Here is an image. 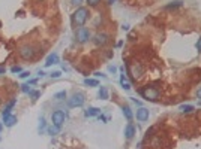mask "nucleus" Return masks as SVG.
<instances>
[{
    "label": "nucleus",
    "mask_w": 201,
    "mask_h": 149,
    "mask_svg": "<svg viewBox=\"0 0 201 149\" xmlns=\"http://www.w3.org/2000/svg\"><path fill=\"white\" fill-rule=\"evenodd\" d=\"M51 78H54V79H57V78H60L62 76V72H59V70H56V72H53V73L50 74Z\"/></svg>",
    "instance_id": "obj_28"
},
{
    "label": "nucleus",
    "mask_w": 201,
    "mask_h": 149,
    "mask_svg": "<svg viewBox=\"0 0 201 149\" xmlns=\"http://www.w3.org/2000/svg\"><path fill=\"white\" fill-rule=\"evenodd\" d=\"M98 97H99L101 100H108V99H110V94H108L107 87H101V88H99V91H98Z\"/></svg>",
    "instance_id": "obj_16"
},
{
    "label": "nucleus",
    "mask_w": 201,
    "mask_h": 149,
    "mask_svg": "<svg viewBox=\"0 0 201 149\" xmlns=\"http://www.w3.org/2000/svg\"><path fill=\"white\" fill-rule=\"evenodd\" d=\"M180 111L183 112V113H191V112L195 111V108L192 105H182L180 106Z\"/></svg>",
    "instance_id": "obj_21"
},
{
    "label": "nucleus",
    "mask_w": 201,
    "mask_h": 149,
    "mask_svg": "<svg viewBox=\"0 0 201 149\" xmlns=\"http://www.w3.org/2000/svg\"><path fill=\"white\" fill-rule=\"evenodd\" d=\"M29 76H30V72H21V74H20L21 79H26V78H29Z\"/></svg>",
    "instance_id": "obj_31"
},
{
    "label": "nucleus",
    "mask_w": 201,
    "mask_h": 149,
    "mask_svg": "<svg viewBox=\"0 0 201 149\" xmlns=\"http://www.w3.org/2000/svg\"><path fill=\"white\" fill-rule=\"evenodd\" d=\"M87 3H89V6L95 8V6H98V5L101 3V0H87Z\"/></svg>",
    "instance_id": "obj_25"
},
{
    "label": "nucleus",
    "mask_w": 201,
    "mask_h": 149,
    "mask_svg": "<svg viewBox=\"0 0 201 149\" xmlns=\"http://www.w3.org/2000/svg\"><path fill=\"white\" fill-rule=\"evenodd\" d=\"M39 2H41V0H39Z\"/></svg>",
    "instance_id": "obj_40"
},
{
    "label": "nucleus",
    "mask_w": 201,
    "mask_h": 149,
    "mask_svg": "<svg viewBox=\"0 0 201 149\" xmlns=\"http://www.w3.org/2000/svg\"><path fill=\"white\" fill-rule=\"evenodd\" d=\"M5 72H6V69H5V67H2V66H0V74H3V73H5Z\"/></svg>",
    "instance_id": "obj_37"
},
{
    "label": "nucleus",
    "mask_w": 201,
    "mask_h": 149,
    "mask_svg": "<svg viewBox=\"0 0 201 149\" xmlns=\"http://www.w3.org/2000/svg\"><path fill=\"white\" fill-rule=\"evenodd\" d=\"M182 6H183V2H182V0H174V2H171V3L165 5V6H164V9L170 11V9H176V8H182Z\"/></svg>",
    "instance_id": "obj_15"
},
{
    "label": "nucleus",
    "mask_w": 201,
    "mask_h": 149,
    "mask_svg": "<svg viewBox=\"0 0 201 149\" xmlns=\"http://www.w3.org/2000/svg\"><path fill=\"white\" fill-rule=\"evenodd\" d=\"M21 91H23V93H26V94H30L33 90L30 88V85H29V84H26V85H21Z\"/></svg>",
    "instance_id": "obj_23"
},
{
    "label": "nucleus",
    "mask_w": 201,
    "mask_h": 149,
    "mask_svg": "<svg viewBox=\"0 0 201 149\" xmlns=\"http://www.w3.org/2000/svg\"><path fill=\"white\" fill-rule=\"evenodd\" d=\"M3 122H5V125H6V127H14V125L17 124V116L11 115V116H9V118H6Z\"/></svg>",
    "instance_id": "obj_17"
},
{
    "label": "nucleus",
    "mask_w": 201,
    "mask_h": 149,
    "mask_svg": "<svg viewBox=\"0 0 201 149\" xmlns=\"http://www.w3.org/2000/svg\"><path fill=\"white\" fill-rule=\"evenodd\" d=\"M108 70H110V72H113V73H114V72H116V70H117V69H116V67H114V66H110V67H108Z\"/></svg>",
    "instance_id": "obj_36"
},
{
    "label": "nucleus",
    "mask_w": 201,
    "mask_h": 149,
    "mask_svg": "<svg viewBox=\"0 0 201 149\" xmlns=\"http://www.w3.org/2000/svg\"><path fill=\"white\" fill-rule=\"evenodd\" d=\"M122 111H123V115H125V118L131 122L132 121V118H134V113H132V109L128 106V105H123L122 106Z\"/></svg>",
    "instance_id": "obj_14"
},
{
    "label": "nucleus",
    "mask_w": 201,
    "mask_h": 149,
    "mask_svg": "<svg viewBox=\"0 0 201 149\" xmlns=\"http://www.w3.org/2000/svg\"><path fill=\"white\" fill-rule=\"evenodd\" d=\"M71 5H74V6H81V5H83V0H71Z\"/></svg>",
    "instance_id": "obj_29"
},
{
    "label": "nucleus",
    "mask_w": 201,
    "mask_h": 149,
    "mask_svg": "<svg viewBox=\"0 0 201 149\" xmlns=\"http://www.w3.org/2000/svg\"><path fill=\"white\" fill-rule=\"evenodd\" d=\"M195 96H197V99H201V87L197 90V93H195Z\"/></svg>",
    "instance_id": "obj_33"
},
{
    "label": "nucleus",
    "mask_w": 201,
    "mask_h": 149,
    "mask_svg": "<svg viewBox=\"0 0 201 149\" xmlns=\"http://www.w3.org/2000/svg\"><path fill=\"white\" fill-rule=\"evenodd\" d=\"M75 39H77L78 43H86V42H89L92 39V33L86 27H78L75 30Z\"/></svg>",
    "instance_id": "obj_5"
},
{
    "label": "nucleus",
    "mask_w": 201,
    "mask_h": 149,
    "mask_svg": "<svg viewBox=\"0 0 201 149\" xmlns=\"http://www.w3.org/2000/svg\"><path fill=\"white\" fill-rule=\"evenodd\" d=\"M120 85L122 88L125 90V91H128V90H131V84L126 81V78H125V74H122L120 76Z\"/></svg>",
    "instance_id": "obj_20"
},
{
    "label": "nucleus",
    "mask_w": 201,
    "mask_h": 149,
    "mask_svg": "<svg viewBox=\"0 0 201 149\" xmlns=\"http://www.w3.org/2000/svg\"><path fill=\"white\" fill-rule=\"evenodd\" d=\"M114 2H116V0H108V5H113Z\"/></svg>",
    "instance_id": "obj_39"
},
{
    "label": "nucleus",
    "mask_w": 201,
    "mask_h": 149,
    "mask_svg": "<svg viewBox=\"0 0 201 149\" xmlns=\"http://www.w3.org/2000/svg\"><path fill=\"white\" fill-rule=\"evenodd\" d=\"M138 93H140V96H141L144 100H147V102H156V100L159 99V96H161L159 90H158L156 87H153V85H146V87L140 88Z\"/></svg>",
    "instance_id": "obj_2"
},
{
    "label": "nucleus",
    "mask_w": 201,
    "mask_h": 149,
    "mask_svg": "<svg viewBox=\"0 0 201 149\" xmlns=\"http://www.w3.org/2000/svg\"><path fill=\"white\" fill-rule=\"evenodd\" d=\"M129 74L132 76L134 81L141 79L143 74H144V67H143V64H141V63H132V64L129 66Z\"/></svg>",
    "instance_id": "obj_4"
},
{
    "label": "nucleus",
    "mask_w": 201,
    "mask_h": 149,
    "mask_svg": "<svg viewBox=\"0 0 201 149\" xmlns=\"http://www.w3.org/2000/svg\"><path fill=\"white\" fill-rule=\"evenodd\" d=\"M89 15H90L89 9H87V8L80 6V8H78V9L72 14V17H71L72 26H74V27H84L86 21L89 20Z\"/></svg>",
    "instance_id": "obj_1"
},
{
    "label": "nucleus",
    "mask_w": 201,
    "mask_h": 149,
    "mask_svg": "<svg viewBox=\"0 0 201 149\" xmlns=\"http://www.w3.org/2000/svg\"><path fill=\"white\" fill-rule=\"evenodd\" d=\"M36 55V48L33 45H24L20 48V57L23 60H32Z\"/></svg>",
    "instance_id": "obj_6"
},
{
    "label": "nucleus",
    "mask_w": 201,
    "mask_h": 149,
    "mask_svg": "<svg viewBox=\"0 0 201 149\" xmlns=\"http://www.w3.org/2000/svg\"><path fill=\"white\" fill-rule=\"evenodd\" d=\"M195 46H197V51L201 54V36H200V39L197 40V43H195Z\"/></svg>",
    "instance_id": "obj_30"
},
{
    "label": "nucleus",
    "mask_w": 201,
    "mask_h": 149,
    "mask_svg": "<svg viewBox=\"0 0 201 149\" xmlns=\"http://www.w3.org/2000/svg\"><path fill=\"white\" fill-rule=\"evenodd\" d=\"M135 136V127L129 122L128 125H126V128H125V137L126 139H132Z\"/></svg>",
    "instance_id": "obj_12"
},
{
    "label": "nucleus",
    "mask_w": 201,
    "mask_h": 149,
    "mask_svg": "<svg viewBox=\"0 0 201 149\" xmlns=\"http://www.w3.org/2000/svg\"><path fill=\"white\" fill-rule=\"evenodd\" d=\"M38 74H39L41 78H42V76H44V74H45V73H44V72H42V70H39V72H38Z\"/></svg>",
    "instance_id": "obj_38"
},
{
    "label": "nucleus",
    "mask_w": 201,
    "mask_h": 149,
    "mask_svg": "<svg viewBox=\"0 0 201 149\" xmlns=\"http://www.w3.org/2000/svg\"><path fill=\"white\" fill-rule=\"evenodd\" d=\"M54 99H56V100H65V99H66V91L56 93V94H54Z\"/></svg>",
    "instance_id": "obj_22"
},
{
    "label": "nucleus",
    "mask_w": 201,
    "mask_h": 149,
    "mask_svg": "<svg viewBox=\"0 0 201 149\" xmlns=\"http://www.w3.org/2000/svg\"><path fill=\"white\" fill-rule=\"evenodd\" d=\"M98 118H99V119H101V121H102V122H107V121H108V119H107V118H105V116H104V115H101V113H99V115H98Z\"/></svg>",
    "instance_id": "obj_32"
},
{
    "label": "nucleus",
    "mask_w": 201,
    "mask_h": 149,
    "mask_svg": "<svg viewBox=\"0 0 201 149\" xmlns=\"http://www.w3.org/2000/svg\"><path fill=\"white\" fill-rule=\"evenodd\" d=\"M17 105V99H12L8 105H6V108H5V111H3V113H2V118H3V121L6 119V118H9L11 116V111H12V108Z\"/></svg>",
    "instance_id": "obj_10"
},
{
    "label": "nucleus",
    "mask_w": 201,
    "mask_h": 149,
    "mask_svg": "<svg viewBox=\"0 0 201 149\" xmlns=\"http://www.w3.org/2000/svg\"><path fill=\"white\" fill-rule=\"evenodd\" d=\"M57 63H59V55H57L56 52H53V54H50V55L47 57V60H45V67H50V66L57 64Z\"/></svg>",
    "instance_id": "obj_11"
},
{
    "label": "nucleus",
    "mask_w": 201,
    "mask_h": 149,
    "mask_svg": "<svg viewBox=\"0 0 201 149\" xmlns=\"http://www.w3.org/2000/svg\"><path fill=\"white\" fill-rule=\"evenodd\" d=\"M101 113V109L99 108H89L84 111V116L86 118H92V116H98Z\"/></svg>",
    "instance_id": "obj_13"
},
{
    "label": "nucleus",
    "mask_w": 201,
    "mask_h": 149,
    "mask_svg": "<svg viewBox=\"0 0 201 149\" xmlns=\"http://www.w3.org/2000/svg\"><path fill=\"white\" fill-rule=\"evenodd\" d=\"M42 130H45V119L44 118L39 119V131H42Z\"/></svg>",
    "instance_id": "obj_26"
},
{
    "label": "nucleus",
    "mask_w": 201,
    "mask_h": 149,
    "mask_svg": "<svg viewBox=\"0 0 201 149\" xmlns=\"http://www.w3.org/2000/svg\"><path fill=\"white\" fill-rule=\"evenodd\" d=\"M29 96H30L33 100H36V99H39V97H41V91H32Z\"/></svg>",
    "instance_id": "obj_24"
},
{
    "label": "nucleus",
    "mask_w": 201,
    "mask_h": 149,
    "mask_svg": "<svg viewBox=\"0 0 201 149\" xmlns=\"http://www.w3.org/2000/svg\"><path fill=\"white\" fill-rule=\"evenodd\" d=\"M95 76H96V78H99V76H101V78H107L105 74H104V73H101V72H96V73H95Z\"/></svg>",
    "instance_id": "obj_34"
},
{
    "label": "nucleus",
    "mask_w": 201,
    "mask_h": 149,
    "mask_svg": "<svg viewBox=\"0 0 201 149\" xmlns=\"http://www.w3.org/2000/svg\"><path fill=\"white\" fill-rule=\"evenodd\" d=\"M65 118H66V115H65V112H62V111H54L51 113V122L56 127H60L62 128V125L65 122Z\"/></svg>",
    "instance_id": "obj_7"
},
{
    "label": "nucleus",
    "mask_w": 201,
    "mask_h": 149,
    "mask_svg": "<svg viewBox=\"0 0 201 149\" xmlns=\"http://www.w3.org/2000/svg\"><path fill=\"white\" fill-rule=\"evenodd\" d=\"M47 133H48L50 136H56V134H59V133H60V127H56V125H50V127L47 128Z\"/></svg>",
    "instance_id": "obj_19"
},
{
    "label": "nucleus",
    "mask_w": 201,
    "mask_h": 149,
    "mask_svg": "<svg viewBox=\"0 0 201 149\" xmlns=\"http://www.w3.org/2000/svg\"><path fill=\"white\" fill-rule=\"evenodd\" d=\"M135 116H137V121H140V122H146V121H149L150 112H149V109H147V108H144V106H140V109L137 111Z\"/></svg>",
    "instance_id": "obj_8"
},
{
    "label": "nucleus",
    "mask_w": 201,
    "mask_h": 149,
    "mask_svg": "<svg viewBox=\"0 0 201 149\" xmlns=\"http://www.w3.org/2000/svg\"><path fill=\"white\" fill-rule=\"evenodd\" d=\"M36 82H38V79H30V81H29V85H35Z\"/></svg>",
    "instance_id": "obj_35"
},
{
    "label": "nucleus",
    "mask_w": 201,
    "mask_h": 149,
    "mask_svg": "<svg viewBox=\"0 0 201 149\" xmlns=\"http://www.w3.org/2000/svg\"><path fill=\"white\" fill-rule=\"evenodd\" d=\"M84 103H86V96H84V93H81V91L74 93V94L68 99V106H69V108H81Z\"/></svg>",
    "instance_id": "obj_3"
},
{
    "label": "nucleus",
    "mask_w": 201,
    "mask_h": 149,
    "mask_svg": "<svg viewBox=\"0 0 201 149\" xmlns=\"http://www.w3.org/2000/svg\"><path fill=\"white\" fill-rule=\"evenodd\" d=\"M108 40H110V37L107 33H96L95 37H93V42H95V45H98V46H105L107 43H108Z\"/></svg>",
    "instance_id": "obj_9"
},
{
    "label": "nucleus",
    "mask_w": 201,
    "mask_h": 149,
    "mask_svg": "<svg viewBox=\"0 0 201 149\" xmlns=\"http://www.w3.org/2000/svg\"><path fill=\"white\" fill-rule=\"evenodd\" d=\"M11 72H12V73H21V67H20V66H14V67L11 69Z\"/></svg>",
    "instance_id": "obj_27"
},
{
    "label": "nucleus",
    "mask_w": 201,
    "mask_h": 149,
    "mask_svg": "<svg viewBox=\"0 0 201 149\" xmlns=\"http://www.w3.org/2000/svg\"><path fill=\"white\" fill-rule=\"evenodd\" d=\"M84 84L87 87H99V81L98 79H92V78H86L84 79Z\"/></svg>",
    "instance_id": "obj_18"
}]
</instances>
